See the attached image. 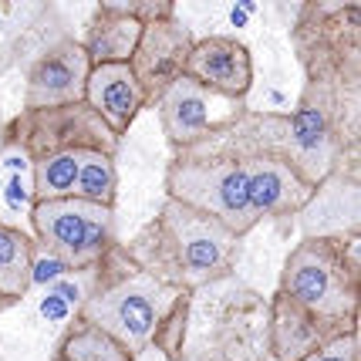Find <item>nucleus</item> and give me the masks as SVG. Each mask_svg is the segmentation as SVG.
<instances>
[{"label":"nucleus","instance_id":"15","mask_svg":"<svg viewBox=\"0 0 361 361\" xmlns=\"http://www.w3.org/2000/svg\"><path fill=\"white\" fill-rule=\"evenodd\" d=\"M85 105L122 139L145 109V94L128 64H94L85 81Z\"/></svg>","mask_w":361,"mask_h":361},{"label":"nucleus","instance_id":"7","mask_svg":"<svg viewBox=\"0 0 361 361\" xmlns=\"http://www.w3.org/2000/svg\"><path fill=\"white\" fill-rule=\"evenodd\" d=\"M118 135L111 132L85 102L61 105V109L20 111L0 128L4 152H20L27 162L61 152H105L115 156Z\"/></svg>","mask_w":361,"mask_h":361},{"label":"nucleus","instance_id":"23","mask_svg":"<svg viewBox=\"0 0 361 361\" xmlns=\"http://www.w3.org/2000/svg\"><path fill=\"white\" fill-rule=\"evenodd\" d=\"M189 361H213V358H189Z\"/></svg>","mask_w":361,"mask_h":361},{"label":"nucleus","instance_id":"17","mask_svg":"<svg viewBox=\"0 0 361 361\" xmlns=\"http://www.w3.org/2000/svg\"><path fill=\"white\" fill-rule=\"evenodd\" d=\"M54 358L58 361H135L115 338H109L102 328L88 324L78 314H75V321L64 331Z\"/></svg>","mask_w":361,"mask_h":361},{"label":"nucleus","instance_id":"3","mask_svg":"<svg viewBox=\"0 0 361 361\" xmlns=\"http://www.w3.org/2000/svg\"><path fill=\"white\" fill-rule=\"evenodd\" d=\"M240 240L220 220L166 200L152 220L128 240L122 253L135 270L176 290H200L230 277Z\"/></svg>","mask_w":361,"mask_h":361},{"label":"nucleus","instance_id":"4","mask_svg":"<svg viewBox=\"0 0 361 361\" xmlns=\"http://www.w3.org/2000/svg\"><path fill=\"white\" fill-rule=\"evenodd\" d=\"M166 200L220 220L236 236H247L260 223L247 196L240 152L223 139L220 128L206 142L173 152L166 166Z\"/></svg>","mask_w":361,"mask_h":361},{"label":"nucleus","instance_id":"19","mask_svg":"<svg viewBox=\"0 0 361 361\" xmlns=\"http://www.w3.org/2000/svg\"><path fill=\"white\" fill-rule=\"evenodd\" d=\"M115 196H118V169H115V156L105 152H85L75 176V196L81 203L109 206L115 209Z\"/></svg>","mask_w":361,"mask_h":361},{"label":"nucleus","instance_id":"1","mask_svg":"<svg viewBox=\"0 0 361 361\" xmlns=\"http://www.w3.org/2000/svg\"><path fill=\"white\" fill-rule=\"evenodd\" d=\"M304 92L290 111H233L220 135L236 149L283 159L314 189L358 169L361 145V4H304L290 31Z\"/></svg>","mask_w":361,"mask_h":361},{"label":"nucleus","instance_id":"8","mask_svg":"<svg viewBox=\"0 0 361 361\" xmlns=\"http://www.w3.org/2000/svg\"><path fill=\"white\" fill-rule=\"evenodd\" d=\"M189 47H192V34L176 17V4L173 0H156L152 14L142 24L139 44L128 58V68H132V75L142 85V94H145V109L156 105L159 94L183 75Z\"/></svg>","mask_w":361,"mask_h":361},{"label":"nucleus","instance_id":"16","mask_svg":"<svg viewBox=\"0 0 361 361\" xmlns=\"http://www.w3.org/2000/svg\"><path fill=\"white\" fill-rule=\"evenodd\" d=\"M34 260H37V243L31 233L0 220V311L20 304L31 290Z\"/></svg>","mask_w":361,"mask_h":361},{"label":"nucleus","instance_id":"12","mask_svg":"<svg viewBox=\"0 0 361 361\" xmlns=\"http://www.w3.org/2000/svg\"><path fill=\"white\" fill-rule=\"evenodd\" d=\"M156 0L152 4H98L94 7L92 20L85 27V37H78L85 58L94 64H128L132 51L142 37V24L145 17L152 14Z\"/></svg>","mask_w":361,"mask_h":361},{"label":"nucleus","instance_id":"22","mask_svg":"<svg viewBox=\"0 0 361 361\" xmlns=\"http://www.w3.org/2000/svg\"><path fill=\"white\" fill-rule=\"evenodd\" d=\"M68 307H71V304H68L64 298H58V294H47L44 298V314L47 317H64L68 314Z\"/></svg>","mask_w":361,"mask_h":361},{"label":"nucleus","instance_id":"6","mask_svg":"<svg viewBox=\"0 0 361 361\" xmlns=\"http://www.w3.org/2000/svg\"><path fill=\"white\" fill-rule=\"evenodd\" d=\"M31 240L37 253L47 257L61 274L94 270L115 243V209L81 203V200H51L31 203Z\"/></svg>","mask_w":361,"mask_h":361},{"label":"nucleus","instance_id":"2","mask_svg":"<svg viewBox=\"0 0 361 361\" xmlns=\"http://www.w3.org/2000/svg\"><path fill=\"white\" fill-rule=\"evenodd\" d=\"M358 233L300 240L287 253L270 300L274 361H307L328 341L358 331Z\"/></svg>","mask_w":361,"mask_h":361},{"label":"nucleus","instance_id":"20","mask_svg":"<svg viewBox=\"0 0 361 361\" xmlns=\"http://www.w3.org/2000/svg\"><path fill=\"white\" fill-rule=\"evenodd\" d=\"M189 304H192V294L176 304L173 311L166 314V321L156 328L152 334V345L149 348H159L166 361H183V348H186V324H189Z\"/></svg>","mask_w":361,"mask_h":361},{"label":"nucleus","instance_id":"9","mask_svg":"<svg viewBox=\"0 0 361 361\" xmlns=\"http://www.w3.org/2000/svg\"><path fill=\"white\" fill-rule=\"evenodd\" d=\"M92 61L85 58L78 37L64 34L61 41L47 47L27 61V81H24V111L61 109L85 102V81H88Z\"/></svg>","mask_w":361,"mask_h":361},{"label":"nucleus","instance_id":"24","mask_svg":"<svg viewBox=\"0 0 361 361\" xmlns=\"http://www.w3.org/2000/svg\"><path fill=\"white\" fill-rule=\"evenodd\" d=\"M0 128H4V118H0Z\"/></svg>","mask_w":361,"mask_h":361},{"label":"nucleus","instance_id":"11","mask_svg":"<svg viewBox=\"0 0 361 361\" xmlns=\"http://www.w3.org/2000/svg\"><path fill=\"white\" fill-rule=\"evenodd\" d=\"M236 149V145H233ZM240 162H243V176H247V196L257 213V220H283L300 213L314 189L307 186L283 159L270 156V152H257V149H236Z\"/></svg>","mask_w":361,"mask_h":361},{"label":"nucleus","instance_id":"5","mask_svg":"<svg viewBox=\"0 0 361 361\" xmlns=\"http://www.w3.org/2000/svg\"><path fill=\"white\" fill-rule=\"evenodd\" d=\"M186 294L189 290L166 287V283L152 281L149 274L135 270L132 264H126V274H118L111 281L102 277L94 283V290L81 300L75 314L85 317L94 328H102L139 361V355H145L152 345L156 328Z\"/></svg>","mask_w":361,"mask_h":361},{"label":"nucleus","instance_id":"18","mask_svg":"<svg viewBox=\"0 0 361 361\" xmlns=\"http://www.w3.org/2000/svg\"><path fill=\"white\" fill-rule=\"evenodd\" d=\"M81 156L85 152H61L31 162V200L34 203H51V200H71L75 196V176H78Z\"/></svg>","mask_w":361,"mask_h":361},{"label":"nucleus","instance_id":"21","mask_svg":"<svg viewBox=\"0 0 361 361\" xmlns=\"http://www.w3.org/2000/svg\"><path fill=\"white\" fill-rule=\"evenodd\" d=\"M307 361H361V334L351 331V334H341L328 341L324 348H317Z\"/></svg>","mask_w":361,"mask_h":361},{"label":"nucleus","instance_id":"13","mask_svg":"<svg viewBox=\"0 0 361 361\" xmlns=\"http://www.w3.org/2000/svg\"><path fill=\"white\" fill-rule=\"evenodd\" d=\"M209 98H213V94L203 92V88H200L196 81H189L186 75H179L166 92L159 94V102L152 109H156L159 128H162L166 142L173 145V152L176 149H189V145H196V142H206L209 135H216V128H220L223 118H213Z\"/></svg>","mask_w":361,"mask_h":361},{"label":"nucleus","instance_id":"10","mask_svg":"<svg viewBox=\"0 0 361 361\" xmlns=\"http://www.w3.org/2000/svg\"><path fill=\"white\" fill-rule=\"evenodd\" d=\"M183 75L216 98L240 102L253 88V54L240 37L230 34L196 37L186 54Z\"/></svg>","mask_w":361,"mask_h":361},{"label":"nucleus","instance_id":"14","mask_svg":"<svg viewBox=\"0 0 361 361\" xmlns=\"http://www.w3.org/2000/svg\"><path fill=\"white\" fill-rule=\"evenodd\" d=\"M358 169H341L321 186H314L307 206L298 216L304 220V240L314 236H348L358 233L361 209H358Z\"/></svg>","mask_w":361,"mask_h":361}]
</instances>
